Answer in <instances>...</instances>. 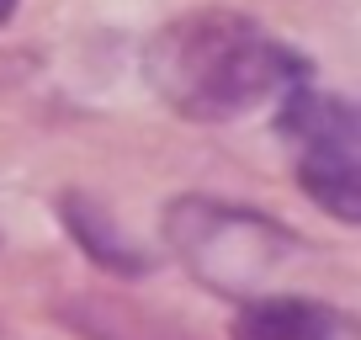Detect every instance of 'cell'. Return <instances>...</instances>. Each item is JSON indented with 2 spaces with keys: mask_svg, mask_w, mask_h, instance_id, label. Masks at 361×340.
<instances>
[{
  "mask_svg": "<svg viewBox=\"0 0 361 340\" xmlns=\"http://www.w3.org/2000/svg\"><path fill=\"white\" fill-rule=\"evenodd\" d=\"M144 80L170 112L192 123H234L303 85L308 64L260 22L224 6H202L149 37Z\"/></svg>",
  "mask_w": 361,
  "mask_h": 340,
  "instance_id": "6da1fadb",
  "label": "cell"
},
{
  "mask_svg": "<svg viewBox=\"0 0 361 340\" xmlns=\"http://www.w3.org/2000/svg\"><path fill=\"white\" fill-rule=\"evenodd\" d=\"M165 239L192 277H202L213 293L245 298V303L260 298L266 282H276V272L298 250V239L276 229L271 218H260L255 207H228V202H207V197L170 202Z\"/></svg>",
  "mask_w": 361,
  "mask_h": 340,
  "instance_id": "7a4b0ae2",
  "label": "cell"
},
{
  "mask_svg": "<svg viewBox=\"0 0 361 340\" xmlns=\"http://www.w3.org/2000/svg\"><path fill=\"white\" fill-rule=\"evenodd\" d=\"M282 138L293 144L298 186L340 224L361 218V117L345 96L293 85L282 96Z\"/></svg>",
  "mask_w": 361,
  "mask_h": 340,
  "instance_id": "3957f363",
  "label": "cell"
},
{
  "mask_svg": "<svg viewBox=\"0 0 361 340\" xmlns=\"http://www.w3.org/2000/svg\"><path fill=\"white\" fill-rule=\"evenodd\" d=\"M234 340H356L350 314L319 298H276L260 293L239 308Z\"/></svg>",
  "mask_w": 361,
  "mask_h": 340,
  "instance_id": "277c9868",
  "label": "cell"
},
{
  "mask_svg": "<svg viewBox=\"0 0 361 340\" xmlns=\"http://www.w3.org/2000/svg\"><path fill=\"white\" fill-rule=\"evenodd\" d=\"M59 218H64L69 229H75V239L96 255L102 266H112V272H123V277H133V272H144V261H138V250L128 245L123 234L112 229V218L106 213H96V207H85L80 197H64L59 202Z\"/></svg>",
  "mask_w": 361,
  "mask_h": 340,
  "instance_id": "5b68a950",
  "label": "cell"
},
{
  "mask_svg": "<svg viewBox=\"0 0 361 340\" xmlns=\"http://www.w3.org/2000/svg\"><path fill=\"white\" fill-rule=\"evenodd\" d=\"M11 11H16V0H0V27L11 22Z\"/></svg>",
  "mask_w": 361,
  "mask_h": 340,
  "instance_id": "8992f818",
  "label": "cell"
}]
</instances>
